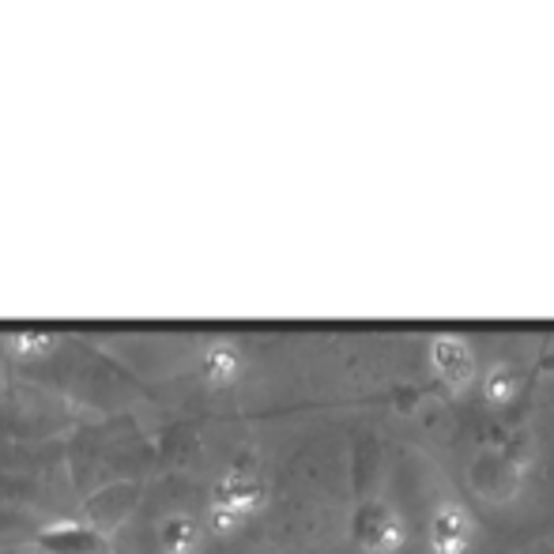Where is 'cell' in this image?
<instances>
[{
    "label": "cell",
    "instance_id": "1",
    "mask_svg": "<svg viewBox=\"0 0 554 554\" xmlns=\"http://www.w3.org/2000/svg\"><path fill=\"white\" fill-rule=\"evenodd\" d=\"M351 536L359 539L370 554H392L404 543V524L392 513L389 506H359L355 509V521H351Z\"/></svg>",
    "mask_w": 554,
    "mask_h": 554
},
{
    "label": "cell",
    "instance_id": "2",
    "mask_svg": "<svg viewBox=\"0 0 554 554\" xmlns=\"http://www.w3.org/2000/svg\"><path fill=\"white\" fill-rule=\"evenodd\" d=\"M430 547L434 554H464L472 547V521L460 506H441L430 521Z\"/></svg>",
    "mask_w": 554,
    "mask_h": 554
},
{
    "label": "cell",
    "instance_id": "3",
    "mask_svg": "<svg viewBox=\"0 0 554 554\" xmlns=\"http://www.w3.org/2000/svg\"><path fill=\"white\" fill-rule=\"evenodd\" d=\"M430 359H434V370H438L449 385H468L475 377L472 351H468V343L457 340V336H441V340L430 343Z\"/></svg>",
    "mask_w": 554,
    "mask_h": 554
},
{
    "label": "cell",
    "instance_id": "4",
    "mask_svg": "<svg viewBox=\"0 0 554 554\" xmlns=\"http://www.w3.org/2000/svg\"><path fill=\"white\" fill-rule=\"evenodd\" d=\"M264 487L257 483V479H249V475H227L219 487H215L212 494V509H223V513H234V517H245L249 509H257V502H261Z\"/></svg>",
    "mask_w": 554,
    "mask_h": 554
},
{
    "label": "cell",
    "instance_id": "5",
    "mask_svg": "<svg viewBox=\"0 0 554 554\" xmlns=\"http://www.w3.org/2000/svg\"><path fill=\"white\" fill-rule=\"evenodd\" d=\"M196 543H200V528H196L189 517H174V521L163 524L166 554H189V551H196Z\"/></svg>",
    "mask_w": 554,
    "mask_h": 554
},
{
    "label": "cell",
    "instance_id": "6",
    "mask_svg": "<svg viewBox=\"0 0 554 554\" xmlns=\"http://www.w3.org/2000/svg\"><path fill=\"white\" fill-rule=\"evenodd\" d=\"M234 370H238V351L230 347V343H215L212 351L204 355V374H208V381H227V377H234Z\"/></svg>",
    "mask_w": 554,
    "mask_h": 554
},
{
    "label": "cell",
    "instance_id": "7",
    "mask_svg": "<svg viewBox=\"0 0 554 554\" xmlns=\"http://www.w3.org/2000/svg\"><path fill=\"white\" fill-rule=\"evenodd\" d=\"M513 392H517V374H513V370H506V366H498V370L487 377V396L502 404V400H509Z\"/></svg>",
    "mask_w": 554,
    "mask_h": 554
}]
</instances>
